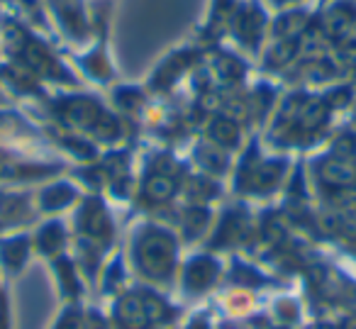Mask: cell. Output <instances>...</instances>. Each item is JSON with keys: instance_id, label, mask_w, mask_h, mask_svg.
<instances>
[{"instance_id": "cell-9", "label": "cell", "mask_w": 356, "mask_h": 329, "mask_svg": "<svg viewBox=\"0 0 356 329\" xmlns=\"http://www.w3.org/2000/svg\"><path fill=\"white\" fill-rule=\"evenodd\" d=\"M20 54H22L25 66L35 71V74H49V71L54 69V59H51L49 51H47L40 42H25Z\"/></svg>"}, {"instance_id": "cell-36", "label": "cell", "mask_w": 356, "mask_h": 329, "mask_svg": "<svg viewBox=\"0 0 356 329\" xmlns=\"http://www.w3.org/2000/svg\"><path fill=\"white\" fill-rule=\"evenodd\" d=\"M83 329H108V327H105V322L98 317V314L90 312L88 317H86V322H83Z\"/></svg>"}, {"instance_id": "cell-28", "label": "cell", "mask_w": 356, "mask_h": 329, "mask_svg": "<svg viewBox=\"0 0 356 329\" xmlns=\"http://www.w3.org/2000/svg\"><path fill=\"white\" fill-rule=\"evenodd\" d=\"M59 278L64 280V288L69 290V293H76V273L69 261H59Z\"/></svg>"}, {"instance_id": "cell-41", "label": "cell", "mask_w": 356, "mask_h": 329, "mask_svg": "<svg viewBox=\"0 0 356 329\" xmlns=\"http://www.w3.org/2000/svg\"><path fill=\"white\" fill-rule=\"evenodd\" d=\"M278 3H286V0H278Z\"/></svg>"}, {"instance_id": "cell-16", "label": "cell", "mask_w": 356, "mask_h": 329, "mask_svg": "<svg viewBox=\"0 0 356 329\" xmlns=\"http://www.w3.org/2000/svg\"><path fill=\"white\" fill-rule=\"evenodd\" d=\"M305 27H307L305 13H291V15H283L281 20L276 22V35L281 37V40H298Z\"/></svg>"}, {"instance_id": "cell-14", "label": "cell", "mask_w": 356, "mask_h": 329, "mask_svg": "<svg viewBox=\"0 0 356 329\" xmlns=\"http://www.w3.org/2000/svg\"><path fill=\"white\" fill-rule=\"evenodd\" d=\"M210 139H213L218 147H237V142H239L237 122L229 118H218L210 125Z\"/></svg>"}, {"instance_id": "cell-3", "label": "cell", "mask_w": 356, "mask_h": 329, "mask_svg": "<svg viewBox=\"0 0 356 329\" xmlns=\"http://www.w3.org/2000/svg\"><path fill=\"white\" fill-rule=\"evenodd\" d=\"M317 176L330 188H349L356 183V163L351 157H330L317 166Z\"/></svg>"}, {"instance_id": "cell-37", "label": "cell", "mask_w": 356, "mask_h": 329, "mask_svg": "<svg viewBox=\"0 0 356 329\" xmlns=\"http://www.w3.org/2000/svg\"><path fill=\"white\" fill-rule=\"evenodd\" d=\"M191 329H208V324H205V319H195V322L191 324Z\"/></svg>"}, {"instance_id": "cell-23", "label": "cell", "mask_w": 356, "mask_h": 329, "mask_svg": "<svg viewBox=\"0 0 356 329\" xmlns=\"http://www.w3.org/2000/svg\"><path fill=\"white\" fill-rule=\"evenodd\" d=\"M186 64H188V56H186V54L178 56V59L166 61V66H163V69L156 74V86H168L178 74H181V71L186 69Z\"/></svg>"}, {"instance_id": "cell-32", "label": "cell", "mask_w": 356, "mask_h": 329, "mask_svg": "<svg viewBox=\"0 0 356 329\" xmlns=\"http://www.w3.org/2000/svg\"><path fill=\"white\" fill-rule=\"evenodd\" d=\"M118 103H122L124 108H132V105L139 103V95L132 93V90H122V93H118Z\"/></svg>"}, {"instance_id": "cell-29", "label": "cell", "mask_w": 356, "mask_h": 329, "mask_svg": "<svg viewBox=\"0 0 356 329\" xmlns=\"http://www.w3.org/2000/svg\"><path fill=\"white\" fill-rule=\"evenodd\" d=\"M56 329H83V322H81L79 314L71 310V312H66L64 317H61V322H59V327H56Z\"/></svg>"}, {"instance_id": "cell-13", "label": "cell", "mask_w": 356, "mask_h": 329, "mask_svg": "<svg viewBox=\"0 0 356 329\" xmlns=\"http://www.w3.org/2000/svg\"><path fill=\"white\" fill-rule=\"evenodd\" d=\"M237 35L242 37L244 45H254L261 35V15L254 8H247L237 15Z\"/></svg>"}, {"instance_id": "cell-17", "label": "cell", "mask_w": 356, "mask_h": 329, "mask_svg": "<svg viewBox=\"0 0 356 329\" xmlns=\"http://www.w3.org/2000/svg\"><path fill=\"white\" fill-rule=\"evenodd\" d=\"M198 161H200V166L208 168L210 173H222L225 168H227V157L220 152L218 144H215V147L203 144V147L198 149Z\"/></svg>"}, {"instance_id": "cell-38", "label": "cell", "mask_w": 356, "mask_h": 329, "mask_svg": "<svg viewBox=\"0 0 356 329\" xmlns=\"http://www.w3.org/2000/svg\"><path fill=\"white\" fill-rule=\"evenodd\" d=\"M344 329H356V319H349V322H346V327Z\"/></svg>"}, {"instance_id": "cell-26", "label": "cell", "mask_w": 356, "mask_h": 329, "mask_svg": "<svg viewBox=\"0 0 356 329\" xmlns=\"http://www.w3.org/2000/svg\"><path fill=\"white\" fill-rule=\"evenodd\" d=\"M261 236H264V241H266L268 246H276V244H281V241H283L286 232H283V225H281V222L268 220L266 225H264V230H261Z\"/></svg>"}, {"instance_id": "cell-24", "label": "cell", "mask_w": 356, "mask_h": 329, "mask_svg": "<svg viewBox=\"0 0 356 329\" xmlns=\"http://www.w3.org/2000/svg\"><path fill=\"white\" fill-rule=\"evenodd\" d=\"M208 225V212L203 207H193V210L186 212L184 217V227H186V234L195 236L198 232H203V227Z\"/></svg>"}, {"instance_id": "cell-20", "label": "cell", "mask_w": 356, "mask_h": 329, "mask_svg": "<svg viewBox=\"0 0 356 329\" xmlns=\"http://www.w3.org/2000/svg\"><path fill=\"white\" fill-rule=\"evenodd\" d=\"M74 200V191L69 186H51L42 193V207L44 210H59Z\"/></svg>"}, {"instance_id": "cell-35", "label": "cell", "mask_w": 356, "mask_h": 329, "mask_svg": "<svg viewBox=\"0 0 356 329\" xmlns=\"http://www.w3.org/2000/svg\"><path fill=\"white\" fill-rule=\"evenodd\" d=\"M341 61L344 64H356V42H349L341 51Z\"/></svg>"}, {"instance_id": "cell-40", "label": "cell", "mask_w": 356, "mask_h": 329, "mask_svg": "<svg viewBox=\"0 0 356 329\" xmlns=\"http://www.w3.org/2000/svg\"><path fill=\"white\" fill-rule=\"evenodd\" d=\"M351 244H354V249H356V232H354V239H351Z\"/></svg>"}, {"instance_id": "cell-5", "label": "cell", "mask_w": 356, "mask_h": 329, "mask_svg": "<svg viewBox=\"0 0 356 329\" xmlns=\"http://www.w3.org/2000/svg\"><path fill=\"white\" fill-rule=\"evenodd\" d=\"M64 115L69 122L76 125V127L93 129L95 122H98V118L103 115V110H100L90 98H76L64 105Z\"/></svg>"}, {"instance_id": "cell-15", "label": "cell", "mask_w": 356, "mask_h": 329, "mask_svg": "<svg viewBox=\"0 0 356 329\" xmlns=\"http://www.w3.org/2000/svg\"><path fill=\"white\" fill-rule=\"evenodd\" d=\"M244 232H247V220H244L242 215H237V212H232V215L225 217L222 227L218 230V236H215V244H220V246L234 244L237 239H242Z\"/></svg>"}, {"instance_id": "cell-22", "label": "cell", "mask_w": 356, "mask_h": 329, "mask_svg": "<svg viewBox=\"0 0 356 329\" xmlns=\"http://www.w3.org/2000/svg\"><path fill=\"white\" fill-rule=\"evenodd\" d=\"M142 303H144V310H147V317L149 322H168L173 317V312L168 310V305L163 300L154 298V295H142Z\"/></svg>"}, {"instance_id": "cell-39", "label": "cell", "mask_w": 356, "mask_h": 329, "mask_svg": "<svg viewBox=\"0 0 356 329\" xmlns=\"http://www.w3.org/2000/svg\"><path fill=\"white\" fill-rule=\"evenodd\" d=\"M312 329H332V327H327V324H317V327H312Z\"/></svg>"}, {"instance_id": "cell-25", "label": "cell", "mask_w": 356, "mask_h": 329, "mask_svg": "<svg viewBox=\"0 0 356 329\" xmlns=\"http://www.w3.org/2000/svg\"><path fill=\"white\" fill-rule=\"evenodd\" d=\"M215 76H218L220 81H234L242 76V66L237 64L234 59H218L215 61Z\"/></svg>"}, {"instance_id": "cell-4", "label": "cell", "mask_w": 356, "mask_h": 329, "mask_svg": "<svg viewBox=\"0 0 356 329\" xmlns=\"http://www.w3.org/2000/svg\"><path fill=\"white\" fill-rule=\"evenodd\" d=\"M115 317L124 329H144L149 324L147 310H144L142 295H124L118 303Z\"/></svg>"}, {"instance_id": "cell-30", "label": "cell", "mask_w": 356, "mask_h": 329, "mask_svg": "<svg viewBox=\"0 0 356 329\" xmlns=\"http://www.w3.org/2000/svg\"><path fill=\"white\" fill-rule=\"evenodd\" d=\"M349 100H351V90L349 88L332 90V95H330V105H334V108H341V105H346Z\"/></svg>"}, {"instance_id": "cell-1", "label": "cell", "mask_w": 356, "mask_h": 329, "mask_svg": "<svg viewBox=\"0 0 356 329\" xmlns=\"http://www.w3.org/2000/svg\"><path fill=\"white\" fill-rule=\"evenodd\" d=\"M137 264L149 278H168L176 264V241L161 230H147L137 241Z\"/></svg>"}, {"instance_id": "cell-7", "label": "cell", "mask_w": 356, "mask_h": 329, "mask_svg": "<svg viewBox=\"0 0 356 329\" xmlns=\"http://www.w3.org/2000/svg\"><path fill=\"white\" fill-rule=\"evenodd\" d=\"M218 278V264H215L210 256H200V259H193L186 271V285L193 290H203L208 288L213 280Z\"/></svg>"}, {"instance_id": "cell-10", "label": "cell", "mask_w": 356, "mask_h": 329, "mask_svg": "<svg viewBox=\"0 0 356 329\" xmlns=\"http://www.w3.org/2000/svg\"><path fill=\"white\" fill-rule=\"evenodd\" d=\"M351 22H354V13L346 6H337L325 15V30L332 40H344L351 32Z\"/></svg>"}, {"instance_id": "cell-12", "label": "cell", "mask_w": 356, "mask_h": 329, "mask_svg": "<svg viewBox=\"0 0 356 329\" xmlns=\"http://www.w3.org/2000/svg\"><path fill=\"white\" fill-rule=\"evenodd\" d=\"M56 8V15L61 17V22L66 25V30L81 35L83 32V10H81L79 0H51Z\"/></svg>"}, {"instance_id": "cell-31", "label": "cell", "mask_w": 356, "mask_h": 329, "mask_svg": "<svg viewBox=\"0 0 356 329\" xmlns=\"http://www.w3.org/2000/svg\"><path fill=\"white\" fill-rule=\"evenodd\" d=\"M276 312L281 314L283 319H296V314H298V307H296V305L291 303V300H283V303H278Z\"/></svg>"}, {"instance_id": "cell-18", "label": "cell", "mask_w": 356, "mask_h": 329, "mask_svg": "<svg viewBox=\"0 0 356 329\" xmlns=\"http://www.w3.org/2000/svg\"><path fill=\"white\" fill-rule=\"evenodd\" d=\"M0 256H3V261H6L10 268H20L27 259V241L22 239V236L6 241V244L0 246Z\"/></svg>"}, {"instance_id": "cell-11", "label": "cell", "mask_w": 356, "mask_h": 329, "mask_svg": "<svg viewBox=\"0 0 356 329\" xmlns=\"http://www.w3.org/2000/svg\"><path fill=\"white\" fill-rule=\"evenodd\" d=\"M283 173V163L281 161H268L257 166L254 171H249V188L252 191H271L273 186L278 183Z\"/></svg>"}, {"instance_id": "cell-8", "label": "cell", "mask_w": 356, "mask_h": 329, "mask_svg": "<svg viewBox=\"0 0 356 329\" xmlns=\"http://www.w3.org/2000/svg\"><path fill=\"white\" fill-rule=\"evenodd\" d=\"M173 193H176V181H173V176H168V173H163V171L152 173V176L147 178V183H144V198L152 202L171 200Z\"/></svg>"}, {"instance_id": "cell-33", "label": "cell", "mask_w": 356, "mask_h": 329, "mask_svg": "<svg viewBox=\"0 0 356 329\" xmlns=\"http://www.w3.org/2000/svg\"><path fill=\"white\" fill-rule=\"evenodd\" d=\"M66 144H69V147L74 149V154H79V157H93V149L86 142H74V139H69Z\"/></svg>"}, {"instance_id": "cell-34", "label": "cell", "mask_w": 356, "mask_h": 329, "mask_svg": "<svg viewBox=\"0 0 356 329\" xmlns=\"http://www.w3.org/2000/svg\"><path fill=\"white\" fill-rule=\"evenodd\" d=\"M118 278H122V266L113 264V266H110V271H108V278H105V288H113Z\"/></svg>"}, {"instance_id": "cell-21", "label": "cell", "mask_w": 356, "mask_h": 329, "mask_svg": "<svg viewBox=\"0 0 356 329\" xmlns=\"http://www.w3.org/2000/svg\"><path fill=\"white\" fill-rule=\"evenodd\" d=\"M61 244H64V230H61V225L51 222V225H47L44 230L40 232V249L42 251L54 254V251L61 249Z\"/></svg>"}, {"instance_id": "cell-6", "label": "cell", "mask_w": 356, "mask_h": 329, "mask_svg": "<svg viewBox=\"0 0 356 329\" xmlns=\"http://www.w3.org/2000/svg\"><path fill=\"white\" fill-rule=\"evenodd\" d=\"M327 108H330V105H327L325 100H317V98L302 100L293 127H298L300 132H317L327 120Z\"/></svg>"}, {"instance_id": "cell-27", "label": "cell", "mask_w": 356, "mask_h": 329, "mask_svg": "<svg viewBox=\"0 0 356 329\" xmlns=\"http://www.w3.org/2000/svg\"><path fill=\"white\" fill-rule=\"evenodd\" d=\"M317 227H320L325 234H334V232L341 230V217L337 212H322L317 217Z\"/></svg>"}, {"instance_id": "cell-19", "label": "cell", "mask_w": 356, "mask_h": 329, "mask_svg": "<svg viewBox=\"0 0 356 329\" xmlns=\"http://www.w3.org/2000/svg\"><path fill=\"white\" fill-rule=\"evenodd\" d=\"M298 47H300V42H298V40L276 42V45H273V49L268 51V66H276V69L286 66L288 61H293V56L298 54Z\"/></svg>"}, {"instance_id": "cell-2", "label": "cell", "mask_w": 356, "mask_h": 329, "mask_svg": "<svg viewBox=\"0 0 356 329\" xmlns=\"http://www.w3.org/2000/svg\"><path fill=\"white\" fill-rule=\"evenodd\" d=\"M79 230L83 232L86 239L95 241V244H100V241L105 244L110 239L113 227H110L108 212H105V207L98 200H88L83 205V210L79 215Z\"/></svg>"}]
</instances>
